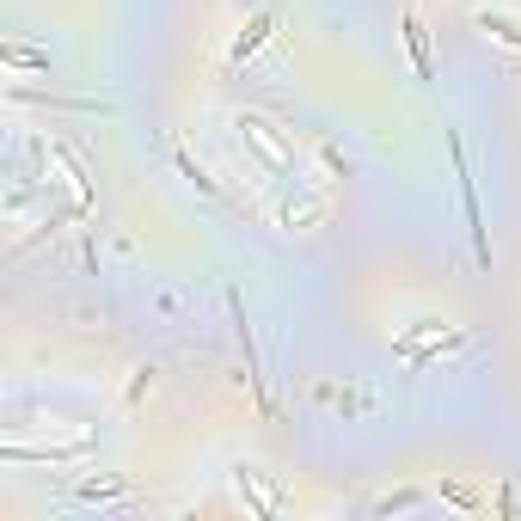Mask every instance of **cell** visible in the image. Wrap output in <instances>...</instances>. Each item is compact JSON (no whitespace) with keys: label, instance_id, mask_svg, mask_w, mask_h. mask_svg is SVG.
Segmentation results:
<instances>
[{"label":"cell","instance_id":"1","mask_svg":"<svg viewBox=\"0 0 521 521\" xmlns=\"http://www.w3.org/2000/svg\"><path fill=\"white\" fill-rule=\"evenodd\" d=\"M405 50H411V62H417V74H423V80L436 74V62H430V31H423V19H417V13L405 19Z\"/></svg>","mask_w":521,"mask_h":521},{"label":"cell","instance_id":"2","mask_svg":"<svg viewBox=\"0 0 521 521\" xmlns=\"http://www.w3.org/2000/svg\"><path fill=\"white\" fill-rule=\"evenodd\" d=\"M264 37H270V13H264V19H252V31H246L240 43H233V62H246V56L258 50V43H264Z\"/></svg>","mask_w":521,"mask_h":521},{"label":"cell","instance_id":"3","mask_svg":"<svg viewBox=\"0 0 521 521\" xmlns=\"http://www.w3.org/2000/svg\"><path fill=\"white\" fill-rule=\"evenodd\" d=\"M479 25H485V37H497V43H509V50H521V31H515L509 19H491V13H485Z\"/></svg>","mask_w":521,"mask_h":521}]
</instances>
